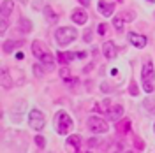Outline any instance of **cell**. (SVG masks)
Masks as SVG:
<instances>
[{"label": "cell", "instance_id": "cell-1", "mask_svg": "<svg viewBox=\"0 0 155 153\" xmlns=\"http://www.w3.org/2000/svg\"><path fill=\"white\" fill-rule=\"evenodd\" d=\"M32 53L35 55V58H39V62H41L46 69L55 67V58L51 55V51H49L41 41H34V42H32Z\"/></svg>", "mask_w": 155, "mask_h": 153}, {"label": "cell", "instance_id": "cell-2", "mask_svg": "<svg viewBox=\"0 0 155 153\" xmlns=\"http://www.w3.org/2000/svg\"><path fill=\"white\" fill-rule=\"evenodd\" d=\"M141 79H143V90L146 93H153L155 92V72H153V63L146 60L141 69Z\"/></svg>", "mask_w": 155, "mask_h": 153}, {"label": "cell", "instance_id": "cell-3", "mask_svg": "<svg viewBox=\"0 0 155 153\" xmlns=\"http://www.w3.org/2000/svg\"><path fill=\"white\" fill-rule=\"evenodd\" d=\"M55 125H57V132L60 135L69 134V132L72 130V127H74V123H72V118H71L65 111H60V113L55 116Z\"/></svg>", "mask_w": 155, "mask_h": 153}, {"label": "cell", "instance_id": "cell-4", "mask_svg": "<svg viewBox=\"0 0 155 153\" xmlns=\"http://www.w3.org/2000/svg\"><path fill=\"white\" fill-rule=\"evenodd\" d=\"M78 37V30H74L72 27H62L55 32V39L60 46H67L71 44L74 39Z\"/></svg>", "mask_w": 155, "mask_h": 153}, {"label": "cell", "instance_id": "cell-5", "mask_svg": "<svg viewBox=\"0 0 155 153\" xmlns=\"http://www.w3.org/2000/svg\"><path fill=\"white\" fill-rule=\"evenodd\" d=\"M88 129L94 132V134H104L107 132V123L104 120H101V118H97V116H92V118H88Z\"/></svg>", "mask_w": 155, "mask_h": 153}, {"label": "cell", "instance_id": "cell-6", "mask_svg": "<svg viewBox=\"0 0 155 153\" xmlns=\"http://www.w3.org/2000/svg\"><path fill=\"white\" fill-rule=\"evenodd\" d=\"M44 116H42V113L41 111H37V109H34L32 113L28 115V125L30 129H34V130H42L44 129Z\"/></svg>", "mask_w": 155, "mask_h": 153}, {"label": "cell", "instance_id": "cell-7", "mask_svg": "<svg viewBox=\"0 0 155 153\" xmlns=\"http://www.w3.org/2000/svg\"><path fill=\"white\" fill-rule=\"evenodd\" d=\"M79 148H81L79 135H69L67 141H65V150H67V153H79Z\"/></svg>", "mask_w": 155, "mask_h": 153}, {"label": "cell", "instance_id": "cell-8", "mask_svg": "<svg viewBox=\"0 0 155 153\" xmlns=\"http://www.w3.org/2000/svg\"><path fill=\"white\" fill-rule=\"evenodd\" d=\"M122 115H124V107H122L120 104L111 106V109L106 113V116H107L109 122H118V120L122 118Z\"/></svg>", "mask_w": 155, "mask_h": 153}, {"label": "cell", "instance_id": "cell-9", "mask_svg": "<svg viewBox=\"0 0 155 153\" xmlns=\"http://www.w3.org/2000/svg\"><path fill=\"white\" fill-rule=\"evenodd\" d=\"M129 41H130V44L136 46V48H145L146 46V37L136 34V32H130V34H129Z\"/></svg>", "mask_w": 155, "mask_h": 153}, {"label": "cell", "instance_id": "cell-10", "mask_svg": "<svg viewBox=\"0 0 155 153\" xmlns=\"http://www.w3.org/2000/svg\"><path fill=\"white\" fill-rule=\"evenodd\" d=\"M99 12L102 14V16H111L113 14V11H115V5H113V2H106V0H99Z\"/></svg>", "mask_w": 155, "mask_h": 153}, {"label": "cell", "instance_id": "cell-11", "mask_svg": "<svg viewBox=\"0 0 155 153\" xmlns=\"http://www.w3.org/2000/svg\"><path fill=\"white\" fill-rule=\"evenodd\" d=\"M102 53H104V57H106L107 60H113V58L116 57V46L111 41H107V42L102 44Z\"/></svg>", "mask_w": 155, "mask_h": 153}, {"label": "cell", "instance_id": "cell-12", "mask_svg": "<svg viewBox=\"0 0 155 153\" xmlns=\"http://www.w3.org/2000/svg\"><path fill=\"white\" fill-rule=\"evenodd\" d=\"M72 21L74 23H78V25H85L87 23V19H88V14L85 12V11H81V9H76V11H72Z\"/></svg>", "mask_w": 155, "mask_h": 153}, {"label": "cell", "instance_id": "cell-13", "mask_svg": "<svg viewBox=\"0 0 155 153\" xmlns=\"http://www.w3.org/2000/svg\"><path fill=\"white\" fill-rule=\"evenodd\" d=\"M60 77H62L64 81H67L69 85H76V83H78V77H72L69 67H62V69H60Z\"/></svg>", "mask_w": 155, "mask_h": 153}, {"label": "cell", "instance_id": "cell-14", "mask_svg": "<svg viewBox=\"0 0 155 153\" xmlns=\"http://www.w3.org/2000/svg\"><path fill=\"white\" fill-rule=\"evenodd\" d=\"M94 109H95L97 113H102V115H106L107 111L111 109V102H109V100H99V102L94 106Z\"/></svg>", "mask_w": 155, "mask_h": 153}, {"label": "cell", "instance_id": "cell-15", "mask_svg": "<svg viewBox=\"0 0 155 153\" xmlns=\"http://www.w3.org/2000/svg\"><path fill=\"white\" fill-rule=\"evenodd\" d=\"M14 9V2L12 0H2V18H7Z\"/></svg>", "mask_w": 155, "mask_h": 153}, {"label": "cell", "instance_id": "cell-16", "mask_svg": "<svg viewBox=\"0 0 155 153\" xmlns=\"http://www.w3.org/2000/svg\"><path fill=\"white\" fill-rule=\"evenodd\" d=\"M44 16H46V21H48V23H53V25H55V23L58 21V16L55 14V11L51 9L49 5L44 7Z\"/></svg>", "mask_w": 155, "mask_h": 153}, {"label": "cell", "instance_id": "cell-17", "mask_svg": "<svg viewBox=\"0 0 155 153\" xmlns=\"http://www.w3.org/2000/svg\"><path fill=\"white\" fill-rule=\"evenodd\" d=\"M57 57H58V62L65 65V63H69L71 60H74V58L78 57V53H62V51H60Z\"/></svg>", "mask_w": 155, "mask_h": 153}, {"label": "cell", "instance_id": "cell-18", "mask_svg": "<svg viewBox=\"0 0 155 153\" xmlns=\"http://www.w3.org/2000/svg\"><path fill=\"white\" fill-rule=\"evenodd\" d=\"M21 46V42H16V41H5L4 42V51L5 53H12L16 48H19Z\"/></svg>", "mask_w": 155, "mask_h": 153}, {"label": "cell", "instance_id": "cell-19", "mask_svg": "<svg viewBox=\"0 0 155 153\" xmlns=\"http://www.w3.org/2000/svg\"><path fill=\"white\" fill-rule=\"evenodd\" d=\"M0 77H2V86H4L5 90L12 86V81H11V77H9V74H7V70H5V69H2V74H0Z\"/></svg>", "mask_w": 155, "mask_h": 153}, {"label": "cell", "instance_id": "cell-20", "mask_svg": "<svg viewBox=\"0 0 155 153\" xmlns=\"http://www.w3.org/2000/svg\"><path fill=\"white\" fill-rule=\"evenodd\" d=\"M129 129H130V122L129 120H124L122 123H118V132H122V134H125V132H129Z\"/></svg>", "mask_w": 155, "mask_h": 153}, {"label": "cell", "instance_id": "cell-21", "mask_svg": "<svg viewBox=\"0 0 155 153\" xmlns=\"http://www.w3.org/2000/svg\"><path fill=\"white\" fill-rule=\"evenodd\" d=\"M145 107L150 111V113H153V115H155V97L146 99V100H145Z\"/></svg>", "mask_w": 155, "mask_h": 153}, {"label": "cell", "instance_id": "cell-22", "mask_svg": "<svg viewBox=\"0 0 155 153\" xmlns=\"http://www.w3.org/2000/svg\"><path fill=\"white\" fill-rule=\"evenodd\" d=\"M19 25H21V28H25V32H30V30H32V23H30L28 19H25V18L19 19Z\"/></svg>", "mask_w": 155, "mask_h": 153}, {"label": "cell", "instance_id": "cell-23", "mask_svg": "<svg viewBox=\"0 0 155 153\" xmlns=\"http://www.w3.org/2000/svg\"><path fill=\"white\" fill-rule=\"evenodd\" d=\"M113 25H115L116 30H124V19L122 18H115L113 19Z\"/></svg>", "mask_w": 155, "mask_h": 153}, {"label": "cell", "instance_id": "cell-24", "mask_svg": "<svg viewBox=\"0 0 155 153\" xmlns=\"http://www.w3.org/2000/svg\"><path fill=\"white\" fill-rule=\"evenodd\" d=\"M35 144H37L39 148H44L46 146V139L42 135H35Z\"/></svg>", "mask_w": 155, "mask_h": 153}, {"label": "cell", "instance_id": "cell-25", "mask_svg": "<svg viewBox=\"0 0 155 153\" xmlns=\"http://www.w3.org/2000/svg\"><path fill=\"white\" fill-rule=\"evenodd\" d=\"M97 32H99V35H104V34L107 32V25L106 23H101V25L97 27Z\"/></svg>", "mask_w": 155, "mask_h": 153}, {"label": "cell", "instance_id": "cell-26", "mask_svg": "<svg viewBox=\"0 0 155 153\" xmlns=\"http://www.w3.org/2000/svg\"><path fill=\"white\" fill-rule=\"evenodd\" d=\"M129 92H130V95H137V92H139V90H137V85H136V83H132V85H130V88H129Z\"/></svg>", "mask_w": 155, "mask_h": 153}, {"label": "cell", "instance_id": "cell-27", "mask_svg": "<svg viewBox=\"0 0 155 153\" xmlns=\"http://www.w3.org/2000/svg\"><path fill=\"white\" fill-rule=\"evenodd\" d=\"M120 16H122L124 21H130V19H134V16H132L130 12H124V14H120Z\"/></svg>", "mask_w": 155, "mask_h": 153}, {"label": "cell", "instance_id": "cell-28", "mask_svg": "<svg viewBox=\"0 0 155 153\" xmlns=\"http://www.w3.org/2000/svg\"><path fill=\"white\" fill-rule=\"evenodd\" d=\"M134 146H137V150H143L145 148V144H143L141 139H134Z\"/></svg>", "mask_w": 155, "mask_h": 153}, {"label": "cell", "instance_id": "cell-29", "mask_svg": "<svg viewBox=\"0 0 155 153\" xmlns=\"http://www.w3.org/2000/svg\"><path fill=\"white\" fill-rule=\"evenodd\" d=\"M34 72H35V76H39V77L42 76V69L39 67V65H34Z\"/></svg>", "mask_w": 155, "mask_h": 153}, {"label": "cell", "instance_id": "cell-30", "mask_svg": "<svg viewBox=\"0 0 155 153\" xmlns=\"http://www.w3.org/2000/svg\"><path fill=\"white\" fill-rule=\"evenodd\" d=\"M5 30H7V23H5V18H2V30H0V34H5Z\"/></svg>", "mask_w": 155, "mask_h": 153}, {"label": "cell", "instance_id": "cell-31", "mask_svg": "<svg viewBox=\"0 0 155 153\" xmlns=\"http://www.w3.org/2000/svg\"><path fill=\"white\" fill-rule=\"evenodd\" d=\"M101 90H102V92H111V86L107 85V83H102V86H101Z\"/></svg>", "mask_w": 155, "mask_h": 153}, {"label": "cell", "instance_id": "cell-32", "mask_svg": "<svg viewBox=\"0 0 155 153\" xmlns=\"http://www.w3.org/2000/svg\"><path fill=\"white\" fill-rule=\"evenodd\" d=\"M78 2H79L83 7H88V5H90V0H78Z\"/></svg>", "mask_w": 155, "mask_h": 153}, {"label": "cell", "instance_id": "cell-33", "mask_svg": "<svg viewBox=\"0 0 155 153\" xmlns=\"http://www.w3.org/2000/svg\"><path fill=\"white\" fill-rule=\"evenodd\" d=\"M97 143H99L97 139H88V146H90V148H92V146H95Z\"/></svg>", "mask_w": 155, "mask_h": 153}, {"label": "cell", "instance_id": "cell-34", "mask_svg": "<svg viewBox=\"0 0 155 153\" xmlns=\"http://www.w3.org/2000/svg\"><path fill=\"white\" fill-rule=\"evenodd\" d=\"M16 58H18V60H23V58H25V55H23V53H16Z\"/></svg>", "mask_w": 155, "mask_h": 153}, {"label": "cell", "instance_id": "cell-35", "mask_svg": "<svg viewBox=\"0 0 155 153\" xmlns=\"http://www.w3.org/2000/svg\"><path fill=\"white\" fill-rule=\"evenodd\" d=\"M148 2H155V0H148Z\"/></svg>", "mask_w": 155, "mask_h": 153}, {"label": "cell", "instance_id": "cell-36", "mask_svg": "<svg viewBox=\"0 0 155 153\" xmlns=\"http://www.w3.org/2000/svg\"><path fill=\"white\" fill-rule=\"evenodd\" d=\"M127 153H134V151H127Z\"/></svg>", "mask_w": 155, "mask_h": 153}, {"label": "cell", "instance_id": "cell-37", "mask_svg": "<svg viewBox=\"0 0 155 153\" xmlns=\"http://www.w3.org/2000/svg\"><path fill=\"white\" fill-rule=\"evenodd\" d=\"M153 130H155V125H153Z\"/></svg>", "mask_w": 155, "mask_h": 153}, {"label": "cell", "instance_id": "cell-38", "mask_svg": "<svg viewBox=\"0 0 155 153\" xmlns=\"http://www.w3.org/2000/svg\"><path fill=\"white\" fill-rule=\"evenodd\" d=\"M116 153H120V151H116Z\"/></svg>", "mask_w": 155, "mask_h": 153}]
</instances>
